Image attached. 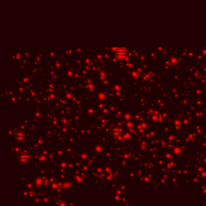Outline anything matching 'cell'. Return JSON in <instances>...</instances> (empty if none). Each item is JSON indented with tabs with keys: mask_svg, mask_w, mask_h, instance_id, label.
<instances>
[{
	"mask_svg": "<svg viewBox=\"0 0 206 206\" xmlns=\"http://www.w3.org/2000/svg\"><path fill=\"white\" fill-rule=\"evenodd\" d=\"M115 48V55L118 59H124L125 57H127V52L126 50V48H122V47H119V48Z\"/></svg>",
	"mask_w": 206,
	"mask_h": 206,
	"instance_id": "obj_1",
	"label": "cell"
}]
</instances>
